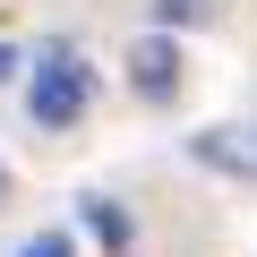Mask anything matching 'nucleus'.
<instances>
[{
  "mask_svg": "<svg viewBox=\"0 0 257 257\" xmlns=\"http://www.w3.org/2000/svg\"><path fill=\"white\" fill-rule=\"evenodd\" d=\"M9 77H18V52H9V43H0V86H9Z\"/></svg>",
  "mask_w": 257,
  "mask_h": 257,
  "instance_id": "obj_7",
  "label": "nucleus"
},
{
  "mask_svg": "<svg viewBox=\"0 0 257 257\" xmlns=\"http://www.w3.org/2000/svg\"><path fill=\"white\" fill-rule=\"evenodd\" d=\"M214 18V0H155V26L172 35V26H206Z\"/></svg>",
  "mask_w": 257,
  "mask_h": 257,
  "instance_id": "obj_5",
  "label": "nucleus"
},
{
  "mask_svg": "<svg viewBox=\"0 0 257 257\" xmlns=\"http://www.w3.org/2000/svg\"><path fill=\"white\" fill-rule=\"evenodd\" d=\"M189 155L206 172H231V180H257V128H197Z\"/></svg>",
  "mask_w": 257,
  "mask_h": 257,
  "instance_id": "obj_3",
  "label": "nucleus"
},
{
  "mask_svg": "<svg viewBox=\"0 0 257 257\" xmlns=\"http://www.w3.org/2000/svg\"><path fill=\"white\" fill-rule=\"evenodd\" d=\"M180 69H189L180 60V35L155 26V35H138V52H128V94H138V103H172L180 94Z\"/></svg>",
  "mask_w": 257,
  "mask_h": 257,
  "instance_id": "obj_2",
  "label": "nucleus"
},
{
  "mask_svg": "<svg viewBox=\"0 0 257 257\" xmlns=\"http://www.w3.org/2000/svg\"><path fill=\"white\" fill-rule=\"evenodd\" d=\"M86 103H94V60H86L77 43H52V52L35 60V86H26V120H35V128H77Z\"/></svg>",
  "mask_w": 257,
  "mask_h": 257,
  "instance_id": "obj_1",
  "label": "nucleus"
},
{
  "mask_svg": "<svg viewBox=\"0 0 257 257\" xmlns=\"http://www.w3.org/2000/svg\"><path fill=\"white\" fill-rule=\"evenodd\" d=\"M77 223H86L111 257H128V248H138V223H128V206H120L111 189H86V197H77Z\"/></svg>",
  "mask_w": 257,
  "mask_h": 257,
  "instance_id": "obj_4",
  "label": "nucleus"
},
{
  "mask_svg": "<svg viewBox=\"0 0 257 257\" xmlns=\"http://www.w3.org/2000/svg\"><path fill=\"white\" fill-rule=\"evenodd\" d=\"M0 197H9V163H0Z\"/></svg>",
  "mask_w": 257,
  "mask_h": 257,
  "instance_id": "obj_8",
  "label": "nucleus"
},
{
  "mask_svg": "<svg viewBox=\"0 0 257 257\" xmlns=\"http://www.w3.org/2000/svg\"><path fill=\"white\" fill-rule=\"evenodd\" d=\"M9 257H77V240H69V231H35V240H18Z\"/></svg>",
  "mask_w": 257,
  "mask_h": 257,
  "instance_id": "obj_6",
  "label": "nucleus"
}]
</instances>
